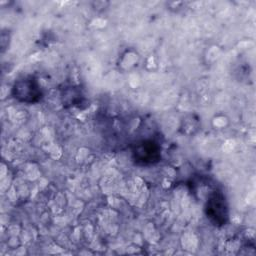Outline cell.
Here are the masks:
<instances>
[{"mask_svg": "<svg viewBox=\"0 0 256 256\" xmlns=\"http://www.w3.org/2000/svg\"><path fill=\"white\" fill-rule=\"evenodd\" d=\"M205 213L214 225H225L229 216L228 205L225 196L221 192L215 191L209 196L205 205Z\"/></svg>", "mask_w": 256, "mask_h": 256, "instance_id": "6da1fadb", "label": "cell"}, {"mask_svg": "<svg viewBox=\"0 0 256 256\" xmlns=\"http://www.w3.org/2000/svg\"><path fill=\"white\" fill-rule=\"evenodd\" d=\"M12 95L20 102L31 104L40 100L42 91L37 80L33 77H24L14 83Z\"/></svg>", "mask_w": 256, "mask_h": 256, "instance_id": "7a4b0ae2", "label": "cell"}, {"mask_svg": "<svg viewBox=\"0 0 256 256\" xmlns=\"http://www.w3.org/2000/svg\"><path fill=\"white\" fill-rule=\"evenodd\" d=\"M137 164L150 165L159 162L161 158L159 145L152 140H143L135 145L132 151Z\"/></svg>", "mask_w": 256, "mask_h": 256, "instance_id": "3957f363", "label": "cell"}]
</instances>
